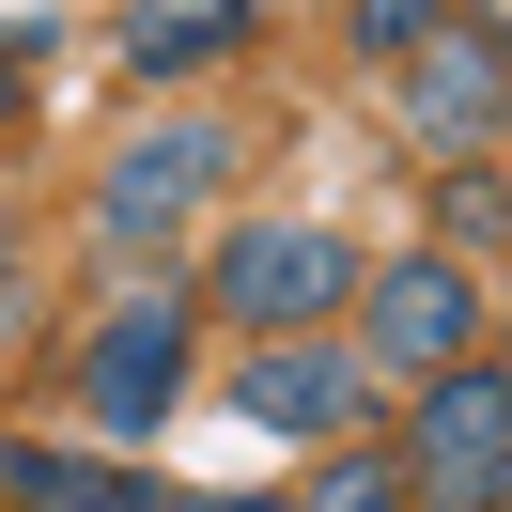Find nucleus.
<instances>
[{
	"instance_id": "6e6552de",
	"label": "nucleus",
	"mask_w": 512,
	"mask_h": 512,
	"mask_svg": "<svg viewBox=\"0 0 512 512\" xmlns=\"http://www.w3.org/2000/svg\"><path fill=\"white\" fill-rule=\"evenodd\" d=\"M249 32H264V0H140L109 47H125V94H171V78L249 63Z\"/></svg>"
},
{
	"instance_id": "9b49d317",
	"label": "nucleus",
	"mask_w": 512,
	"mask_h": 512,
	"mask_svg": "<svg viewBox=\"0 0 512 512\" xmlns=\"http://www.w3.org/2000/svg\"><path fill=\"white\" fill-rule=\"evenodd\" d=\"M280 512H419V497H404V466H388V435H342V450H311V481H295Z\"/></svg>"
},
{
	"instance_id": "0eeeda50",
	"label": "nucleus",
	"mask_w": 512,
	"mask_h": 512,
	"mask_svg": "<svg viewBox=\"0 0 512 512\" xmlns=\"http://www.w3.org/2000/svg\"><path fill=\"white\" fill-rule=\"evenodd\" d=\"M233 404H249L264 435H295V450L373 435V373H357V342H342V326H295V342H233Z\"/></svg>"
},
{
	"instance_id": "20e7f679",
	"label": "nucleus",
	"mask_w": 512,
	"mask_h": 512,
	"mask_svg": "<svg viewBox=\"0 0 512 512\" xmlns=\"http://www.w3.org/2000/svg\"><path fill=\"white\" fill-rule=\"evenodd\" d=\"M419 512H512V357H450L404 388V435H388Z\"/></svg>"
},
{
	"instance_id": "dca6fc26",
	"label": "nucleus",
	"mask_w": 512,
	"mask_h": 512,
	"mask_svg": "<svg viewBox=\"0 0 512 512\" xmlns=\"http://www.w3.org/2000/svg\"><path fill=\"white\" fill-rule=\"evenodd\" d=\"M16 311H32V280H16V264H0V326H16Z\"/></svg>"
},
{
	"instance_id": "f257e3e1",
	"label": "nucleus",
	"mask_w": 512,
	"mask_h": 512,
	"mask_svg": "<svg viewBox=\"0 0 512 512\" xmlns=\"http://www.w3.org/2000/svg\"><path fill=\"white\" fill-rule=\"evenodd\" d=\"M357 233L342 218H233L218 249H202V326H233V342H295V326H342L357 311Z\"/></svg>"
},
{
	"instance_id": "7ed1b4c3",
	"label": "nucleus",
	"mask_w": 512,
	"mask_h": 512,
	"mask_svg": "<svg viewBox=\"0 0 512 512\" xmlns=\"http://www.w3.org/2000/svg\"><path fill=\"white\" fill-rule=\"evenodd\" d=\"M187 373H202V295H187V280H140L125 311L63 357V404H78V435H94V450H140V435H171Z\"/></svg>"
},
{
	"instance_id": "ddd939ff",
	"label": "nucleus",
	"mask_w": 512,
	"mask_h": 512,
	"mask_svg": "<svg viewBox=\"0 0 512 512\" xmlns=\"http://www.w3.org/2000/svg\"><path fill=\"white\" fill-rule=\"evenodd\" d=\"M16 78H32V32H0V140H16Z\"/></svg>"
},
{
	"instance_id": "9d476101",
	"label": "nucleus",
	"mask_w": 512,
	"mask_h": 512,
	"mask_svg": "<svg viewBox=\"0 0 512 512\" xmlns=\"http://www.w3.org/2000/svg\"><path fill=\"white\" fill-rule=\"evenodd\" d=\"M435 249H450V264L512 249V171H497V156H450V171H435Z\"/></svg>"
},
{
	"instance_id": "423d86ee",
	"label": "nucleus",
	"mask_w": 512,
	"mask_h": 512,
	"mask_svg": "<svg viewBox=\"0 0 512 512\" xmlns=\"http://www.w3.org/2000/svg\"><path fill=\"white\" fill-rule=\"evenodd\" d=\"M388 125H404V156H419V171L497 156V140H512V63L466 32V16H450L435 47H404V63H388Z\"/></svg>"
},
{
	"instance_id": "1a4fd4ad",
	"label": "nucleus",
	"mask_w": 512,
	"mask_h": 512,
	"mask_svg": "<svg viewBox=\"0 0 512 512\" xmlns=\"http://www.w3.org/2000/svg\"><path fill=\"white\" fill-rule=\"evenodd\" d=\"M0 512H171L156 481H125L109 450H47V435H0Z\"/></svg>"
},
{
	"instance_id": "4468645a",
	"label": "nucleus",
	"mask_w": 512,
	"mask_h": 512,
	"mask_svg": "<svg viewBox=\"0 0 512 512\" xmlns=\"http://www.w3.org/2000/svg\"><path fill=\"white\" fill-rule=\"evenodd\" d=\"M466 32H481V47H497V63H512V0H466Z\"/></svg>"
},
{
	"instance_id": "f8f14e48",
	"label": "nucleus",
	"mask_w": 512,
	"mask_h": 512,
	"mask_svg": "<svg viewBox=\"0 0 512 512\" xmlns=\"http://www.w3.org/2000/svg\"><path fill=\"white\" fill-rule=\"evenodd\" d=\"M466 0H357V63H404V47H435Z\"/></svg>"
},
{
	"instance_id": "f03ea898",
	"label": "nucleus",
	"mask_w": 512,
	"mask_h": 512,
	"mask_svg": "<svg viewBox=\"0 0 512 512\" xmlns=\"http://www.w3.org/2000/svg\"><path fill=\"white\" fill-rule=\"evenodd\" d=\"M233 156H249L233 109H156V125H125V140H109V171H94V249H125V264L187 249V233L218 218Z\"/></svg>"
},
{
	"instance_id": "39448f33",
	"label": "nucleus",
	"mask_w": 512,
	"mask_h": 512,
	"mask_svg": "<svg viewBox=\"0 0 512 512\" xmlns=\"http://www.w3.org/2000/svg\"><path fill=\"white\" fill-rule=\"evenodd\" d=\"M481 326H497V280H481V264L388 249V264H357L342 342H357V373H373V388H419V373H450V357H481Z\"/></svg>"
},
{
	"instance_id": "2eb2a0df",
	"label": "nucleus",
	"mask_w": 512,
	"mask_h": 512,
	"mask_svg": "<svg viewBox=\"0 0 512 512\" xmlns=\"http://www.w3.org/2000/svg\"><path fill=\"white\" fill-rule=\"evenodd\" d=\"M481 357H512V280H497V326H481Z\"/></svg>"
}]
</instances>
